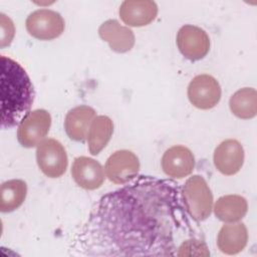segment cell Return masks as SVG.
Returning a JSON list of instances; mask_svg holds the SVG:
<instances>
[{"instance_id":"21","label":"cell","mask_w":257,"mask_h":257,"mask_svg":"<svg viewBox=\"0 0 257 257\" xmlns=\"http://www.w3.org/2000/svg\"><path fill=\"white\" fill-rule=\"evenodd\" d=\"M0 23H1L0 46L1 48H4L11 44L15 34V27L12 20L3 13L0 14Z\"/></svg>"},{"instance_id":"13","label":"cell","mask_w":257,"mask_h":257,"mask_svg":"<svg viewBox=\"0 0 257 257\" xmlns=\"http://www.w3.org/2000/svg\"><path fill=\"white\" fill-rule=\"evenodd\" d=\"M122 22L132 27L149 25L158 15V6L151 0H125L118 10Z\"/></svg>"},{"instance_id":"14","label":"cell","mask_w":257,"mask_h":257,"mask_svg":"<svg viewBox=\"0 0 257 257\" xmlns=\"http://www.w3.org/2000/svg\"><path fill=\"white\" fill-rule=\"evenodd\" d=\"M98 34L102 40L108 43L111 50L118 53L130 51L136 42L133 30L122 26L114 19L104 21L98 28Z\"/></svg>"},{"instance_id":"15","label":"cell","mask_w":257,"mask_h":257,"mask_svg":"<svg viewBox=\"0 0 257 257\" xmlns=\"http://www.w3.org/2000/svg\"><path fill=\"white\" fill-rule=\"evenodd\" d=\"M94 117L95 110L88 105H79L70 109L64 119V130L68 138L75 142H83Z\"/></svg>"},{"instance_id":"18","label":"cell","mask_w":257,"mask_h":257,"mask_svg":"<svg viewBox=\"0 0 257 257\" xmlns=\"http://www.w3.org/2000/svg\"><path fill=\"white\" fill-rule=\"evenodd\" d=\"M113 133V122L106 115H97L91 121L86 137L88 151L92 156L98 155L108 144Z\"/></svg>"},{"instance_id":"9","label":"cell","mask_w":257,"mask_h":257,"mask_svg":"<svg viewBox=\"0 0 257 257\" xmlns=\"http://www.w3.org/2000/svg\"><path fill=\"white\" fill-rule=\"evenodd\" d=\"M105 175L114 184H125L134 180L140 171L139 158L128 150L114 152L106 160Z\"/></svg>"},{"instance_id":"17","label":"cell","mask_w":257,"mask_h":257,"mask_svg":"<svg viewBox=\"0 0 257 257\" xmlns=\"http://www.w3.org/2000/svg\"><path fill=\"white\" fill-rule=\"evenodd\" d=\"M215 216L225 223L240 221L248 211V204L240 195H226L220 197L214 205Z\"/></svg>"},{"instance_id":"2","label":"cell","mask_w":257,"mask_h":257,"mask_svg":"<svg viewBox=\"0 0 257 257\" xmlns=\"http://www.w3.org/2000/svg\"><path fill=\"white\" fill-rule=\"evenodd\" d=\"M1 127L10 128L24 118L34 100V88L26 70L1 55Z\"/></svg>"},{"instance_id":"7","label":"cell","mask_w":257,"mask_h":257,"mask_svg":"<svg viewBox=\"0 0 257 257\" xmlns=\"http://www.w3.org/2000/svg\"><path fill=\"white\" fill-rule=\"evenodd\" d=\"M188 98L199 109L213 108L220 101L221 86L212 75H196L188 85Z\"/></svg>"},{"instance_id":"8","label":"cell","mask_w":257,"mask_h":257,"mask_svg":"<svg viewBox=\"0 0 257 257\" xmlns=\"http://www.w3.org/2000/svg\"><path fill=\"white\" fill-rule=\"evenodd\" d=\"M177 46L185 58L196 61L204 58L210 50L207 32L195 25L182 26L177 34Z\"/></svg>"},{"instance_id":"12","label":"cell","mask_w":257,"mask_h":257,"mask_svg":"<svg viewBox=\"0 0 257 257\" xmlns=\"http://www.w3.org/2000/svg\"><path fill=\"white\" fill-rule=\"evenodd\" d=\"M71 176L76 185L84 190H96L104 181L102 166L94 159L77 157L71 167Z\"/></svg>"},{"instance_id":"16","label":"cell","mask_w":257,"mask_h":257,"mask_svg":"<svg viewBox=\"0 0 257 257\" xmlns=\"http://www.w3.org/2000/svg\"><path fill=\"white\" fill-rule=\"evenodd\" d=\"M248 231L243 223H227L218 233L217 245L220 251L227 255L240 253L247 245Z\"/></svg>"},{"instance_id":"20","label":"cell","mask_w":257,"mask_h":257,"mask_svg":"<svg viewBox=\"0 0 257 257\" xmlns=\"http://www.w3.org/2000/svg\"><path fill=\"white\" fill-rule=\"evenodd\" d=\"M229 106L234 115L242 119L253 118L257 113V92L252 87L237 90L229 100Z\"/></svg>"},{"instance_id":"5","label":"cell","mask_w":257,"mask_h":257,"mask_svg":"<svg viewBox=\"0 0 257 257\" xmlns=\"http://www.w3.org/2000/svg\"><path fill=\"white\" fill-rule=\"evenodd\" d=\"M27 32L39 40H52L59 37L65 28L62 16L50 9H38L30 13L25 22Z\"/></svg>"},{"instance_id":"10","label":"cell","mask_w":257,"mask_h":257,"mask_svg":"<svg viewBox=\"0 0 257 257\" xmlns=\"http://www.w3.org/2000/svg\"><path fill=\"white\" fill-rule=\"evenodd\" d=\"M164 173L174 179H183L191 175L195 168V156L185 146H173L162 157Z\"/></svg>"},{"instance_id":"6","label":"cell","mask_w":257,"mask_h":257,"mask_svg":"<svg viewBox=\"0 0 257 257\" xmlns=\"http://www.w3.org/2000/svg\"><path fill=\"white\" fill-rule=\"evenodd\" d=\"M51 125V115L45 109L29 111L18 124L17 140L24 148H33L45 140Z\"/></svg>"},{"instance_id":"3","label":"cell","mask_w":257,"mask_h":257,"mask_svg":"<svg viewBox=\"0 0 257 257\" xmlns=\"http://www.w3.org/2000/svg\"><path fill=\"white\" fill-rule=\"evenodd\" d=\"M182 198L189 215L197 222L206 220L213 210V194L206 180L199 175L190 177L182 187Z\"/></svg>"},{"instance_id":"4","label":"cell","mask_w":257,"mask_h":257,"mask_svg":"<svg viewBox=\"0 0 257 257\" xmlns=\"http://www.w3.org/2000/svg\"><path fill=\"white\" fill-rule=\"evenodd\" d=\"M36 162L46 177L55 179L65 173L68 158L61 143L55 139H45L37 146Z\"/></svg>"},{"instance_id":"19","label":"cell","mask_w":257,"mask_h":257,"mask_svg":"<svg viewBox=\"0 0 257 257\" xmlns=\"http://www.w3.org/2000/svg\"><path fill=\"white\" fill-rule=\"evenodd\" d=\"M27 185L23 180L13 179L2 183L0 188V211L9 213L18 209L25 201Z\"/></svg>"},{"instance_id":"11","label":"cell","mask_w":257,"mask_h":257,"mask_svg":"<svg viewBox=\"0 0 257 257\" xmlns=\"http://www.w3.org/2000/svg\"><path fill=\"white\" fill-rule=\"evenodd\" d=\"M213 161L216 169L221 174L233 176L243 166L244 149L237 140H225L215 149Z\"/></svg>"},{"instance_id":"1","label":"cell","mask_w":257,"mask_h":257,"mask_svg":"<svg viewBox=\"0 0 257 257\" xmlns=\"http://www.w3.org/2000/svg\"><path fill=\"white\" fill-rule=\"evenodd\" d=\"M84 256H208L198 222L173 180L140 176L102 196L75 237Z\"/></svg>"}]
</instances>
